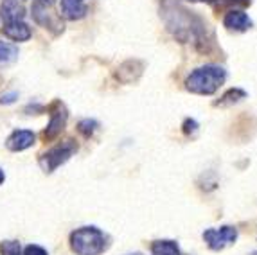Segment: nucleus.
Returning a JSON list of instances; mask_svg holds the SVG:
<instances>
[{
    "instance_id": "nucleus-12",
    "label": "nucleus",
    "mask_w": 257,
    "mask_h": 255,
    "mask_svg": "<svg viewBox=\"0 0 257 255\" xmlns=\"http://www.w3.org/2000/svg\"><path fill=\"white\" fill-rule=\"evenodd\" d=\"M2 33L8 36L9 40L13 42H27V40L33 36L31 33V27L27 26L26 22H11V24H4L2 27Z\"/></svg>"
},
{
    "instance_id": "nucleus-6",
    "label": "nucleus",
    "mask_w": 257,
    "mask_h": 255,
    "mask_svg": "<svg viewBox=\"0 0 257 255\" xmlns=\"http://www.w3.org/2000/svg\"><path fill=\"white\" fill-rule=\"evenodd\" d=\"M237 239V228L236 226H221V228H209L203 232V241L207 242V246L210 250L219 251L223 248L234 244Z\"/></svg>"
},
{
    "instance_id": "nucleus-11",
    "label": "nucleus",
    "mask_w": 257,
    "mask_h": 255,
    "mask_svg": "<svg viewBox=\"0 0 257 255\" xmlns=\"http://www.w3.org/2000/svg\"><path fill=\"white\" fill-rule=\"evenodd\" d=\"M88 0H61V15L67 20H81L88 13Z\"/></svg>"
},
{
    "instance_id": "nucleus-10",
    "label": "nucleus",
    "mask_w": 257,
    "mask_h": 255,
    "mask_svg": "<svg viewBox=\"0 0 257 255\" xmlns=\"http://www.w3.org/2000/svg\"><path fill=\"white\" fill-rule=\"evenodd\" d=\"M0 18L4 24H11V22H22L26 18V9L18 0H2L0 6Z\"/></svg>"
},
{
    "instance_id": "nucleus-4",
    "label": "nucleus",
    "mask_w": 257,
    "mask_h": 255,
    "mask_svg": "<svg viewBox=\"0 0 257 255\" xmlns=\"http://www.w3.org/2000/svg\"><path fill=\"white\" fill-rule=\"evenodd\" d=\"M56 0H35L31 13L38 26L45 27V29L52 31L54 34L63 33V22L56 13H52V6Z\"/></svg>"
},
{
    "instance_id": "nucleus-19",
    "label": "nucleus",
    "mask_w": 257,
    "mask_h": 255,
    "mask_svg": "<svg viewBox=\"0 0 257 255\" xmlns=\"http://www.w3.org/2000/svg\"><path fill=\"white\" fill-rule=\"evenodd\" d=\"M22 255H49V253L45 248L38 246V244H29V246L24 248V253Z\"/></svg>"
},
{
    "instance_id": "nucleus-21",
    "label": "nucleus",
    "mask_w": 257,
    "mask_h": 255,
    "mask_svg": "<svg viewBox=\"0 0 257 255\" xmlns=\"http://www.w3.org/2000/svg\"><path fill=\"white\" fill-rule=\"evenodd\" d=\"M196 128H198L196 120L187 119V120H185V122H184V133H185V135H191V133L196 132Z\"/></svg>"
},
{
    "instance_id": "nucleus-1",
    "label": "nucleus",
    "mask_w": 257,
    "mask_h": 255,
    "mask_svg": "<svg viewBox=\"0 0 257 255\" xmlns=\"http://www.w3.org/2000/svg\"><path fill=\"white\" fill-rule=\"evenodd\" d=\"M160 17L166 29L180 43H193L194 47L209 52L212 47V33L207 22L194 11H189L178 0H162L160 2Z\"/></svg>"
},
{
    "instance_id": "nucleus-3",
    "label": "nucleus",
    "mask_w": 257,
    "mask_h": 255,
    "mask_svg": "<svg viewBox=\"0 0 257 255\" xmlns=\"http://www.w3.org/2000/svg\"><path fill=\"white\" fill-rule=\"evenodd\" d=\"M110 246V239L97 226H83L70 234V248L76 255H101Z\"/></svg>"
},
{
    "instance_id": "nucleus-15",
    "label": "nucleus",
    "mask_w": 257,
    "mask_h": 255,
    "mask_svg": "<svg viewBox=\"0 0 257 255\" xmlns=\"http://www.w3.org/2000/svg\"><path fill=\"white\" fill-rule=\"evenodd\" d=\"M18 58V47L13 43L8 42H0V61H15Z\"/></svg>"
},
{
    "instance_id": "nucleus-8",
    "label": "nucleus",
    "mask_w": 257,
    "mask_h": 255,
    "mask_svg": "<svg viewBox=\"0 0 257 255\" xmlns=\"http://www.w3.org/2000/svg\"><path fill=\"white\" fill-rule=\"evenodd\" d=\"M35 142H36V135L33 132H29V130H17V132H13L8 137L6 148L9 151L18 153V151H24V149L31 148Z\"/></svg>"
},
{
    "instance_id": "nucleus-17",
    "label": "nucleus",
    "mask_w": 257,
    "mask_h": 255,
    "mask_svg": "<svg viewBox=\"0 0 257 255\" xmlns=\"http://www.w3.org/2000/svg\"><path fill=\"white\" fill-rule=\"evenodd\" d=\"M191 2H203V4L216 6V8H223V6H250L252 0H191Z\"/></svg>"
},
{
    "instance_id": "nucleus-14",
    "label": "nucleus",
    "mask_w": 257,
    "mask_h": 255,
    "mask_svg": "<svg viewBox=\"0 0 257 255\" xmlns=\"http://www.w3.org/2000/svg\"><path fill=\"white\" fill-rule=\"evenodd\" d=\"M246 97V92L244 90H241V88H232V90H228L227 94L223 95L219 101H216L214 102V106H228V104H234V102H239L241 99H244Z\"/></svg>"
},
{
    "instance_id": "nucleus-7",
    "label": "nucleus",
    "mask_w": 257,
    "mask_h": 255,
    "mask_svg": "<svg viewBox=\"0 0 257 255\" xmlns=\"http://www.w3.org/2000/svg\"><path fill=\"white\" fill-rule=\"evenodd\" d=\"M49 111H51V122L47 124V130L43 132V141L45 142L54 141L56 137L65 130L67 119H69V111L60 101H56L52 106H49Z\"/></svg>"
},
{
    "instance_id": "nucleus-23",
    "label": "nucleus",
    "mask_w": 257,
    "mask_h": 255,
    "mask_svg": "<svg viewBox=\"0 0 257 255\" xmlns=\"http://www.w3.org/2000/svg\"><path fill=\"white\" fill-rule=\"evenodd\" d=\"M130 255H142V253H130Z\"/></svg>"
},
{
    "instance_id": "nucleus-9",
    "label": "nucleus",
    "mask_w": 257,
    "mask_h": 255,
    "mask_svg": "<svg viewBox=\"0 0 257 255\" xmlns=\"http://www.w3.org/2000/svg\"><path fill=\"white\" fill-rule=\"evenodd\" d=\"M223 26L227 27L228 31H236V33H244L252 27V20L244 11L239 9H230L225 18H223Z\"/></svg>"
},
{
    "instance_id": "nucleus-13",
    "label": "nucleus",
    "mask_w": 257,
    "mask_h": 255,
    "mask_svg": "<svg viewBox=\"0 0 257 255\" xmlns=\"http://www.w3.org/2000/svg\"><path fill=\"white\" fill-rule=\"evenodd\" d=\"M151 255H180V248L175 241L160 239L151 244Z\"/></svg>"
},
{
    "instance_id": "nucleus-2",
    "label": "nucleus",
    "mask_w": 257,
    "mask_h": 255,
    "mask_svg": "<svg viewBox=\"0 0 257 255\" xmlns=\"http://www.w3.org/2000/svg\"><path fill=\"white\" fill-rule=\"evenodd\" d=\"M227 79V70L219 65H205L189 74L185 79V88L191 94L212 95Z\"/></svg>"
},
{
    "instance_id": "nucleus-16",
    "label": "nucleus",
    "mask_w": 257,
    "mask_h": 255,
    "mask_svg": "<svg viewBox=\"0 0 257 255\" xmlns=\"http://www.w3.org/2000/svg\"><path fill=\"white\" fill-rule=\"evenodd\" d=\"M99 128V122L94 119H83L79 120V124H77V132L81 133L83 137H86V139H90L92 135L95 133V130Z\"/></svg>"
},
{
    "instance_id": "nucleus-18",
    "label": "nucleus",
    "mask_w": 257,
    "mask_h": 255,
    "mask_svg": "<svg viewBox=\"0 0 257 255\" xmlns=\"http://www.w3.org/2000/svg\"><path fill=\"white\" fill-rule=\"evenodd\" d=\"M0 253L2 255H22V246L17 241L0 242Z\"/></svg>"
},
{
    "instance_id": "nucleus-5",
    "label": "nucleus",
    "mask_w": 257,
    "mask_h": 255,
    "mask_svg": "<svg viewBox=\"0 0 257 255\" xmlns=\"http://www.w3.org/2000/svg\"><path fill=\"white\" fill-rule=\"evenodd\" d=\"M77 151V144L76 141L69 139V141L61 142V144L54 146L52 149H49L47 153H43L40 158V166L45 173H52L60 166H63L65 162L69 160L74 153Z\"/></svg>"
},
{
    "instance_id": "nucleus-22",
    "label": "nucleus",
    "mask_w": 257,
    "mask_h": 255,
    "mask_svg": "<svg viewBox=\"0 0 257 255\" xmlns=\"http://www.w3.org/2000/svg\"><path fill=\"white\" fill-rule=\"evenodd\" d=\"M4 180H6V175H4V171L0 169V183H4Z\"/></svg>"
},
{
    "instance_id": "nucleus-20",
    "label": "nucleus",
    "mask_w": 257,
    "mask_h": 255,
    "mask_svg": "<svg viewBox=\"0 0 257 255\" xmlns=\"http://www.w3.org/2000/svg\"><path fill=\"white\" fill-rule=\"evenodd\" d=\"M18 99V92L11 90V92H6V94L0 95V104H13Z\"/></svg>"
}]
</instances>
